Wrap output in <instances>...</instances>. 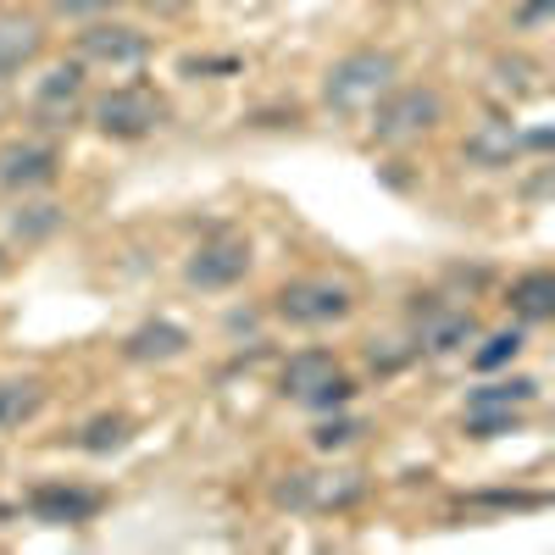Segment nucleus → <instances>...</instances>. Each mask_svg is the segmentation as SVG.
I'll list each match as a JSON object with an SVG mask.
<instances>
[{
	"label": "nucleus",
	"instance_id": "nucleus-24",
	"mask_svg": "<svg viewBox=\"0 0 555 555\" xmlns=\"http://www.w3.org/2000/svg\"><path fill=\"white\" fill-rule=\"evenodd\" d=\"M550 7H555V0H528V7L517 12V23H522V28H533V23H544V17H550Z\"/></svg>",
	"mask_w": 555,
	"mask_h": 555
},
{
	"label": "nucleus",
	"instance_id": "nucleus-12",
	"mask_svg": "<svg viewBox=\"0 0 555 555\" xmlns=\"http://www.w3.org/2000/svg\"><path fill=\"white\" fill-rule=\"evenodd\" d=\"M44 51V28L39 17H23V12H0V78L23 73L34 56Z\"/></svg>",
	"mask_w": 555,
	"mask_h": 555
},
{
	"label": "nucleus",
	"instance_id": "nucleus-21",
	"mask_svg": "<svg viewBox=\"0 0 555 555\" xmlns=\"http://www.w3.org/2000/svg\"><path fill=\"white\" fill-rule=\"evenodd\" d=\"M62 228V206H28L12 217V234L17 240H44V234H56Z\"/></svg>",
	"mask_w": 555,
	"mask_h": 555
},
{
	"label": "nucleus",
	"instance_id": "nucleus-7",
	"mask_svg": "<svg viewBox=\"0 0 555 555\" xmlns=\"http://www.w3.org/2000/svg\"><path fill=\"white\" fill-rule=\"evenodd\" d=\"M151 56V39L128 28V23H95L78 34V62L83 67H106V73H128Z\"/></svg>",
	"mask_w": 555,
	"mask_h": 555
},
{
	"label": "nucleus",
	"instance_id": "nucleus-17",
	"mask_svg": "<svg viewBox=\"0 0 555 555\" xmlns=\"http://www.w3.org/2000/svg\"><path fill=\"white\" fill-rule=\"evenodd\" d=\"M512 311L522 322H544L555 317V272H528L512 284Z\"/></svg>",
	"mask_w": 555,
	"mask_h": 555
},
{
	"label": "nucleus",
	"instance_id": "nucleus-9",
	"mask_svg": "<svg viewBox=\"0 0 555 555\" xmlns=\"http://www.w3.org/2000/svg\"><path fill=\"white\" fill-rule=\"evenodd\" d=\"M56 167H62L56 145H44V139H12V145L0 151V190L7 195L44 190V183L56 178Z\"/></svg>",
	"mask_w": 555,
	"mask_h": 555
},
{
	"label": "nucleus",
	"instance_id": "nucleus-6",
	"mask_svg": "<svg viewBox=\"0 0 555 555\" xmlns=\"http://www.w3.org/2000/svg\"><path fill=\"white\" fill-rule=\"evenodd\" d=\"M89 117H95V128L112 133V139H145L151 128H162L167 106H162V95H151V89L122 83V89H112V95H101Z\"/></svg>",
	"mask_w": 555,
	"mask_h": 555
},
{
	"label": "nucleus",
	"instance_id": "nucleus-10",
	"mask_svg": "<svg viewBox=\"0 0 555 555\" xmlns=\"http://www.w3.org/2000/svg\"><path fill=\"white\" fill-rule=\"evenodd\" d=\"M28 512L51 528H78L101 512V494L95 489H73V483H39L28 494Z\"/></svg>",
	"mask_w": 555,
	"mask_h": 555
},
{
	"label": "nucleus",
	"instance_id": "nucleus-11",
	"mask_svg": "<svg viewBox=\"0 0 555 555\" xmlns=\"http://www.w3.org/2000/svg\"><path fill=\"white\" fill-rule=\"evenodd\" d=\"M78 95H83V73H78V62H62V67L44 73L39 95H34V117H39L44 128H62V122L73 117Z\"/></svg>",
	"mask_w": 555,
	"mask_h": 555
},
{
	"label": "nucleus",
	"instance_id": "nucleus-8",
	"mask_svg": "<svg viewBox=\"0 0 555 555\" xmlns=\"http://www.w3.org/2000/svg\"><path fill=\"white\" fill-rule=\"evenodd\" d=\"M245 272H250V240H240V234L206 240L190 256V267H183V278H190L195 289H228V284H240Z\"/></svg>",
	"mask_w": 555,
	"mask_h": 555
},
{
	"label": "nucleus",
	"instance_id": "nucleus-4",
	"mask_svg": "<svg viewBox=\"0 0 555 555\" xmlns=\"http://www.w3.org/2000/svg\"><path fill=\"white\" fill-rule=\"evenodd\" d=\"M284 395L300 400V405H317V411H334L356 395V384L345 378V366L328 350H300L284 366Z\"/></svg>",
	"mask_w": 555,
	"mask_h": 555
},
{
	"label": "nucleus",
	"instance_id": "nucleus-3",
	"mask_svg": "<svg viewBox=\"0 0 555 555\" xmlns=\"http://www.w3.org/2000/svg\"><path fill=\"white\" fill-rule=\"evenodd\" d=\"M439 117H444L439 89L405 83V89H389V95L373 106V139H384V145H405V139H423L428 128H439Z\"/></svg>",
	"mask_w": 555,
	"mask_h": 555
},
{
	"label": "nucleus",
	"instance_id": "nucleus-15",
	"mask_svg": "<svg viewBox=\"0 0 555 555\" xmlns=\"http://www.w3.org/2000/svg\"><path fill=\"white\" fill-rule=\"evenodd\" d=\"M44 411V384L39 378H7L0 384V434H12Z\"/></svg>",
	"mask_w": 555,
	"mask_h": 555
},
{
	"label": "nucleus",
	"instance_id": "nucleus-16",
	"mask_svg": "<svg viewBox=\"0 0 555 555\" xmlns=\"http://www.w3.org/2000/svg\"><path fill=\"white\" fill-rule=\"evenodd\" d=\"M522 151V133L512 128V122H483L473 139H467V156L478 162V167H505Z\"/></svg>",
	"mask_w": 555,
	"mask_h": 555
},
{
	"label": "nucleus",
	"instance_id": "nucleus-2",
	"mask_svg": "<svg viewBox=\"0 0 555 555\" xmlns=\"http://www.w3.org/2000/svg\"><path fill=\"white\" fill-rule=\"evenodd\" d=\"M272 311L295 322V328H328V322H345L356 311V289L345 278H328V272H311V278H295L272 295Z\"/></svg>",
	"mask_w": 555,
	"mask_h": 555
},
{
	"label": "nucleus",
	"instance_id": "nucleus-13",
	"mask_svg": "<svg viewBox=\"0 0 555 555\" xmlns=\"http://www.w3.org/2000/svg\"><path fill=\"white\" fill-rule=\"evenodd\" d=\"M478 334V322H473V311H461V306H428V317H423V328H416V339H423V350H434V356H444V350H461Z\"/></svg>",
	"mask_w": 555,
	"mask_h": 555
},
{
	"label": "nucleus",
	"instance_id": "nucleus-19",
	"mask_svg": "<svg viewBox=\"0 0 555 555\" xmlns=\"http://www.w3.org/2000/svg\"><path fill=\"white\" fill-rule=\"evenodd\" d=\"M128 439H133V423H128L122 411H112V416H95V423L83 428V439H78V444H83L89 455H106V450H122Z\"/></svg>",
	"mask_w": 555,
	"mask_h": 555
},
{
	"label": "nucleus",
	"instance_id": "nucleus-23",
	"mask_svg": "<svg viewBox=\"0 0 555 555\" xmlns=\"http://www.w3.org/2000/svg\"><path fill=\"white\" fill-rule=\"evenodd\" d=\"M106 7H117V0H56V12H67V17H89V12H106Z\"/></svg>",
	"mask_w": 555,
	"mask_h": 555
},
{
	"label": "nucleus",
	"instance_id": "nucleus-5",
	"mask_svg": "<svg viewBox=\"0 0 555 555\" xmlns=\"http://www.w3.org/2000/svg\"><path fill=\"white\" fill-rule=\"evenodd\" d=\"M366 494L361 473H289L272 489L278 505H295V512H345Z\"/></svg>",
	"mask_w": 555,
	"mask_h": 555
},
{
	"label": "nucleus",
	"instance_id": "nucleus-14",
	"mask_svg": "<svg viewBox=\"0 0 555 555\" xmlns=\"http://www.w3.org/2000/svg\"><path fill=\"white\" fill-rule=\"evenodd\" d=\"M183 350H190V334L178 322H145L128 334V361H178Z\"/></svg>",
	"mask_w": 555,
	"mask_h": 555
},
{
	"label": "nucleus",
	"instance_id": "nucleus-18",
	"mask_svg": "<svg viewBox=\"0 0 555 555\" xmlns=\"http://www.w3.org/2000/svg\"><path fill=\"white\" fill-rule=\"evenodd\" d=\"M533 395H539V384H533V378H512V384H483V389H473L467 411H522V405H528Z\"/></svg>",
	"mask_w": 555,
	"mask_h": 555
},
{
	"label": "nucleus",
	"instance_id": "nucleus-20",
	"mask_svg": "<svg viewBox=\"0 0 555 555\" xmlns=\"http://www.w3.org/2000/svg\"><path fill=\"white\" fill-rule=\"evenodd\" d=\"M517 356H522V334H517V328H505V334H489V339L473 350V366H478V373H494V366L517 361Z\"/></svg>",
	"mask_w": 555,
	"mask_h": 555
},
{
	"label": "nucleus",
	"instance_id": "nucleus-22",
	"mask_svg": "<svg viewBox=\"0 0 555 555\" xmlns=\"http://www.w3.org/2000/svg\"><path fill=\"white\" fill-rule=\"evenodd\" d=\"M356 434H361L356 416H334V423H322V428L311 434V444H317V450H339V444H350Z\"/></svg>",
	"mask_w": 555,
	"mask_h": 555
},
{
	"label": "nucleus",
	"instance_id": "nucleus-1",
	"mask_svg": "<svg viewBox=\"0 0 555 555\" xmlns=\"http://www.w3.org/2000/svg\"><path fill=\"white\" fill-rule=\"evenodd\" d=\"M395 73H400V62L389 51H350L328 67V78H322V101L339 117H361L395 89Z\"/></svg>",
	"mask_w": 555,
	"mask_h": 555
}]
</instances>
